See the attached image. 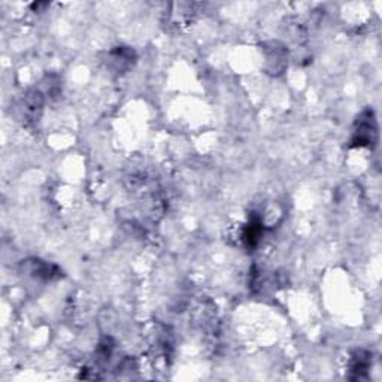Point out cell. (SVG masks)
Listing matches in <instances>:
<instances>
[{
	"instance_id": "obj_1",
	"label": "cell",
	"mask_w": 382,
	"mask_h": 382,
	"mask_svg": "<svg viewBox=\"0 0 382 382\" xmlns=\"http://www.w3.org/2000/svg\"><path fill=\"white\" fill-rule=\"evenodd\" d=\"M378 139V123L375 114L369 109L363 111L353 127L351 136V147L363 148V147H373Z\"/></svg>"
},
{
	"instance_id": "obj_6",
	"label": "cell",
	"mask_w": 382,
	"mask_h": 382,
	"mask_svg": "<svg viewBox=\"0 0 382 382\" xmlns=\"http://www.w3.org/2000/svg\"><path fill=\"white\" fill-rule=\"evenodd\" d=\"M24 267L27 274L38 279H44V281H51V279H57L60 276V270H58L57 266L49 265V263L40 261V260L25 261Z\"/></svg>"
},
{
	"instance_id": "obj_4",
	"label": "cell",
	"mask_w": 382,
	"mask_h": 382,
	"mask_svg": "<svg viewBox=\"0 0 382 382\" xmlns=\"http://www.w3.org/2000/svg\"><path fill=\"white\" fill-rule=\"evenodd\" d=\"M136 62L134 51L129 47H118L111 51L108 56V64L112 67L117 73H123L129 71Z\"/></svg>"
},
{
	"instance_id": "obj_3",
	"label": "cell",
	"mask_w": 382,
	"mask_h": 382,
	"mask_svg": "<svg viewBox=\"0 0 382 382\" xmlns=\"http://www.w3.org/2000/svg\"><path fill=\"white\" fill-rule=\"evenodd\" d=\"M370 368H372V354L364 350L354 351L351 354L350 360H348V372H350L348 378L353 381L366 379Z\"/></svg>"
},
{
	"instance_id": "obj_5",
	"label": "cell",
	"mask_w": 382,
	"mask_h": 382,
	"mask_svg": "<svg viewBox=\"0 0 382 382\" xmlns=\"http://www.w3.org/2000/svg\"><path fill=\"white\" fill-rule=\"evenodd\" d=\"M21 106L25 120L29 123H36L40 118L42 109H44V96H42V93L38 90H30L27 95L24 96Z\"/></svg>"
},
{
	"instance_id": "obj_2",
	"label": "cell",
	"mask_w": 382,
	"mask_h": 382,
	"mask_svg": "<svg viewBox=\"0 0 382 382\" xmlns=\"http://www.w3.org/2000/svg\"><path fill=\"white\" fill-rule=\"evenodd\" d=\"M265 54V67L272 75L283 73L288 63V51L281 42H269L263 47Z\"/></svg>"
}]
</instances>
